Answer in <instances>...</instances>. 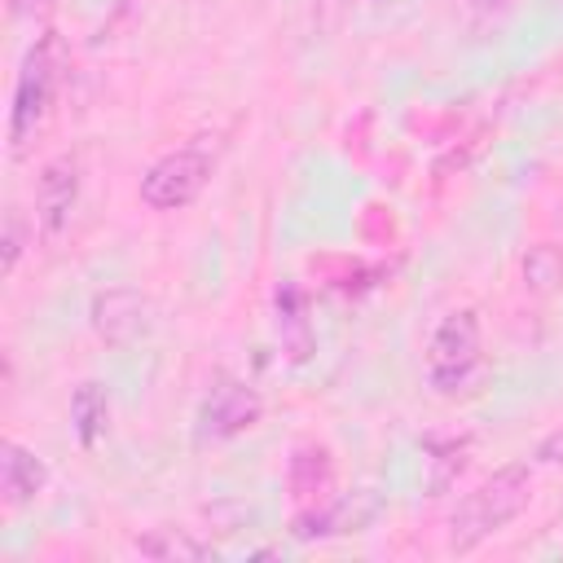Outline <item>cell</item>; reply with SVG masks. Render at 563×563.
I'll list each match as a JSON object with an SVG mask.
<instances>
[{
  "instance_id": "obj_17",
  "label": "cell",
  "mask_w": 563,
  "mask_h": 563,
  "mask_svg": "<svg viewBox=\"0 0 563 563\" xmlns=\"http://www.w3.org/2000/svg\"><path fill=\"white\" fill-rule=\"evenodd\" d=\"M537 457H541L545 466H563V427H554V431L537 444Z\"/></svg>"
},
{
  "instance_id": "obj_16",
  "label": "cell",
  "mask_w": 563,
  "mask_h": 563,
  "mask_svg": "<svg viewBox=\"0 0 563 563\" xmlns=\"http://www.w3.org/2000/svg\"><path fill=\"white\" fill-rule=\"evenodd\" d=\"M4 273L18 268V255H22V211H9L4 216Z\"/></svg>"
},
{
  "instance_id": "obj_15",
  "label": "cell",
  "mask_w": 563,
  "mask_h": 563,
  "mask_svg": "<svg viewBox=\"0 0 563 563\" xmlns=\"http://www.w3.org/2000/svg\"><path fill=\"white\" fill-rule=\"evenodd\" d=\"M431 488L435 493H444L457 475H462V466H466V444H435L431 449Z\"/></svg>"
},
{
  "instance_id": "obj_13",
  "label": "cell",
  "mask_w": 563,
  "mask_h": 563,
  "mask_svg": "<svg viewBox=\"0 0 563 563\" xmlns=\"http://www.w3.org/2000/svg\"><path fill=\"white\" fill-rule=\"evenodd\" d=\"M523 286L532 295H550V290L563 286V255H559V246L537 242V246L523 251Z\"/></svg>"
},
{
  "instance_id": "obj_12",
  "label": "cell",
  "mask_w": 563,
  "mask_h": 563,
  "mask_svg": "<svg viewBox=\"0 0 563 563\" xmlns=\"http://www.w3.org/2000/svg\"><path fill=\"white\" fill-rule=\"evenodd\" d=\"M70 422H75V435L84 449H92L101 435H106V422H110V396L101 383H79L75 396H70Z\"/></svg>"
},
{
  "instance_id": "obj_11",
  "label": "cell",
  "mask_w": 563,
  "mask_h": 563,
  "mask_svg": "<svg viewBox=\"0 0 563 563\" xmlns=\"http://www.w3.org/2000/svg\"><path fill=\"white\" fill-rule=\"evenodd\" d=\"M286 484H290V497L299 501V510H312L330 497L334 488V462L321 444H299L286 462Z\"/></svg>"
},
{
  "instance_id": "obj_1",
  "label": "cell",
  "mask_w": 563,
  "mask_h": 563,
  "mask_svg": "<svg viewBox=\"0 0 563 563\" xmlns=\"http://www.w3.org/2000/svg\"><path fill=\"white\" fill-rule=\"evenodd\" d=\"M532 501V475L523 462L493 471L475 493H466L457 501V510L449 515V550L466 554L479 541H488L493 532H501L510 519H519Z\"/></svg>"
},
{
  "instance_id": "obj_7",
  "label": "cell",
  "mask_w": 563,
  "mask_h": 563,
  "mask_svg": "<svg viewBox=\"0 0 563 563\" xmlns=\"http://www.w3.org/2000/svg\"><path fill=\"white\" fill-rule=\"evenodd\" d=\"M75 198H79V163L70 154L48 158L35 180V224L44 238H57L70 224Z\"/></svg>"
},
{
  "instance_id": "obj_18",
  "label": "cell",
  "mask_w": 563,
  "mask_h": 563,
  "mask_svg": "<svg viewBox=\"0 0 563 563\" xmlns=\"http://www.w3.org/2000/svg\"><path fill=\"white\" fill-rule=\"evenodd\" d=\"M48 0H13V13H31V9H44Z\"/></svg>"
},
{
  "instance_id": "obj_3",
  "label": "cell",
  "mask_w": 563,
  "mask_h": 563,
  "mask_svg": "<svg viewBox=\"0 0 563 563\" xmlns=\"http://www.w3.org/2000/svg\"><path fill=\"white\" fill-rule=\"evenodd\" d=\"M479 369V317L471 308L449 312L427 343V383L435 391H457Z\"/></svg>"
},
{
  "instance_id": "obj_8",
  "label": "cell",
  "mask_w": 563,
  "mask_h": 563,
  "mask_svg": "<svg viewBox=\"0 0 563 563\" xmlns=\"http://www.w3.org/2000/svg\"><path fill=\"white\" fill-rule=\"evenodd\" d=\"M92 330L101 343L110 347H128L136 343L145 330H150V299L132 286H114V290H101L92 299Z\"/></svg>"
},
{
  "instance_id": "obj_4",
  "label": "cell",
  "mask_w": 563,
  "mask_h": 563,
  "mask_svg": "<svg viewBox=\"0 0 563 563\" xmlns=\"http://www.w3.org/2000/svg\"><path fill=\"white\" fill-rule=\"evenodd\" d=\"M211 176V158L202 150H172L141 176V202L154 211L189 207Z\"/></svg>"
},
{
  "instance_id": "obj_2",
  "label": "cell",
  "mask_w": 563,
  "mask_h": 563,
  "mask_svg": "<svg viewBox=\"0 0 563 563\" xmlns=\"http://www.w3.org/2000/svg\"><path fill=\"white\" fill-rule=\"evenodd\" d=\"M57 66H62L57 35H40L26 48L22 70H18V84H13V110H9V150L13 154H22L35 141V132H40V123L48 114L53 88H57Z\"/></svg>"
},
{
  "instance_id": "obj_10",
  "label": "cell",
  "mask_w": 563,
  "mask_h": 563,
  "mask_svg": "<svg viewBox=\"0 0 563 563\" xmlns=\"http://www.w3.org/2000/svg\"><path fill=\"white\" fill-rule=\"evenodd\" d=\"M273 312H277V339H282L286 361H290V365H303V361L312 356V347H317L303 290H299L295 282H282L277 295H273Z\"/></svg>"
},
{
  "instance_id": "obj_6",
  "label": "cell",
  "mask_w": 563,
  "mask_h": 563,
  "mask_svg": "<svg viewBox=\"0 0 563 563\" xmlns=\"http://www.w3.org/2000/svg\"><path fill=\"white\" fill-rule=\"evenodd\" d=\"M378 519V497L369 488H356V493H343L334 501H321L312 510H299L290 532L299 541H312V537H343V532H365L369 523Z\"/></svg>"
},
{
  "instance_id": "obj_5",
  "label": "cell",
  "mask_w": 563,
  "mask_h": 563,
  "mask_svg": "<svg viewBox=\"0 0 563 563\" xmlns=\"http://www.w3.org/2000/svg\"><path fill=\"white\" fill-rule=\"evenodd\" d=\"M264 413V400L246 387V383H216L211 396L202 400V413H198V435L202 440H233L242 431H251Z\"/></svg>"
},
{
  "instance_id": "obj_14",
  "label": "cell",
  "mask_w": 563,
  "mask_h": 563,
  "mask_svg": "<svg viewBox=\"0 0 563 563\" xmlns=\"http://www.w3.org/2000/svg\"><path fill=\"white\" fill-rule=\"evenodd\" d=\"M136 550L150 554V559H202V554H207V545L189 541V537L176 532V528H154L150 537H136Z\"/></svg>"
},
{
  "instance_id": "obj_9",
  "label": "cell",
  "mask_w": 563,
  "mask_h": 563,
  "mask_svg": "<svg viewBox=\"0 0 563 563\" xmlns=\"http://www.w3.org/2000/svg\"><path fill=\"white\" fill-rule=\"evenodd\" d=\"M48 484V466L22 449L18 440H0V493H4V506L18 510L26 501H35Z\"/></svg>"
}]
</instances>
